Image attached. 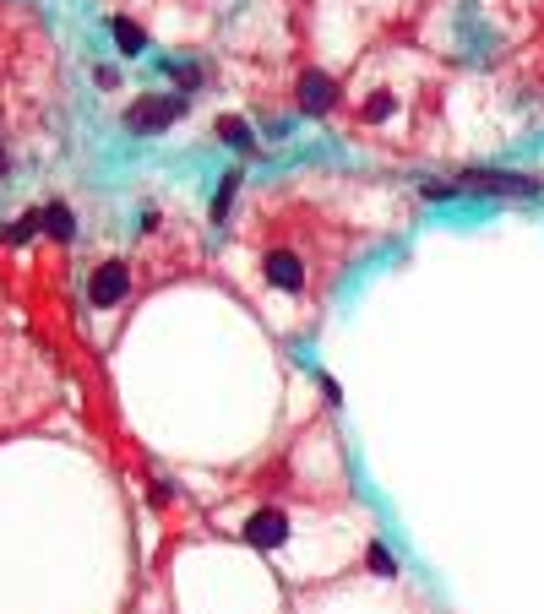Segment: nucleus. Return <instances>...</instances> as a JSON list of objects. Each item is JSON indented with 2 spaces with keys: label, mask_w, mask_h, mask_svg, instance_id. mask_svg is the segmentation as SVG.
<instances>
[{
  "label": "nucleus",
  "mask_w": 544,
  "mask_h": 614,
  "mask_svg": "<svg viewBox=\"0 0 544 614\" xmlns=\"http://www.w3.org/2000/svg\"><path fill=\"white\" fill-rule=\"evenodd\" d=\"M180 115H185V93H158V98L131 104L126 125H131V131H142V136H153V131H164V125H175Z\"/></svg>",
  "instance_id": "f257e3e1"
},
{
  "label": "nucleus",
  "mask_w": 544,
  "mask_h": 614,
  "mask_svg": "<svg viewBox=\"0 0 544 614\" xmlns=\"http://www.w3.org/2000/svg\"><path fill=\"white\" fill-rule=\"evenodd\" d=\"M262 278L272 288H283V294H300V288H305V256H300V250H289V245H272L262 256Z\"/></svg>",
  "instance_id": "f03ea898"
},
{
  "label": "nucleus",
  "mask_w": 544,
  "mask_h": 614,
  "mask_svg": "<svg viewBox=\"0 0 544 614\" xmlns=\"http://www.w3.org/2000/svg\"><path fill=\"white\" fill-rule=\"evenodd\" d=\"M457 191H490V196H539V180L528 174H496V169H468Z\"/></svg>",
  "instance_id": "7ed1b4c3"
},
{
  "label": "nucleus",
  "mask_w": 544,
  "mask_h": 614,
  "mask_svg": "<svg viewBox=\"0 0 544 614\" xmlns=\"http://www.w3.org/2000/svg\"><path fill=\"white\" fill-rule=\"evenodd\" d=\"M88 294H93V305L98 310H109V305H120V299L131 294V267L126 261H104V267L93 272V283H88Z\"/></svg>",
  "instance_id": "20e7f679"
},
{
  "label": "nucleus",
  "mask_w": 544,
  "mask_h": 614,
  "mask_svg": "<svg viewBox=\"0 0 544 614\" xmlns=\"http://www.w3.org/2000/svg\"><path fill=\"white\" fill-rule=\"evenodd\" d=\"M338 82L327 77V71H305L300 77V109L305 115H332V109H338Z\"/></svg>",
  "instance_id": "39448f33"
},
{
  "label": "nucleus",
  "mask_w": 544,
  "mask_h": 614,
  "mask_svg": "<svg viewBox=\"0 0 544 614\" xmlns=\"http://www.w3.org/2000/svg\"><path fill=\"white\" fill-rule=\"evenodd\" d=\"M245 538H251L256 549H278V544H289V517L283 511H256L251 522H245Z\"/></svg>",
  "instance_id": "423d86ee"
},
{
  "label": "nucleus",
  "mask_w": 544,
  "mask_h": 614,
  "mask_svg": "<svg viewBox=\"0 0 544 614\" xmlns=\"http://www.w3.org/2000/svg\"><path fill=\"white\" fill-rule=\"evenodd\" d=\"M234 196H240V169H229L224 180H218V191H213V223H229Z\"/></svg>",
  "instance_id": "0eeeda50"
},
{
  "label": "nucleus",
  "mask_w": 544,
  "mask_h": 614,
  "mask_svg": "<svg viewBox=\"0 0 544 614\" xmlns=\"http://www.w3.org/2000/svg\"><path fill=\"white\" fill-rule=\"evenodd\" d=\"M44 234H55V240H71V234H77V218H71L66 202H49L44 207Z\"/></svg>",
  "instance_id": "6e6552de"
},
{
  "label": "nucleus",
  "mask_w": 544,
  "mask_h": 614,
  "mask_svg": "<svg viewBox=\"0 0 544 614\" xmlns=\"http://www.w3.org/2000/svg\"><path fill=\"white\" fill-rule=\"evenodd\" d=\"M218 136H224L229 147H240V153H256V136H251V125H245V120H234V115H224V120H218Z\"/></svg>",
  "instance_id": "1a4fd4ad"
},
{
  "label": "nucleus",
  "mask_w": 544,
  "mask_h": 614,
  "mask_svg": "<svg viewBox=\"0 0 544 614\" xmlns=\"http://www.w3.org/2000/svg\"><path fill=\"white\" fill-rule=\"evenodd\" d=\"M115 44L126 49V55H142V28H136V22H126V17H115Z\"/></svg>",
  "instance_id": "9d476101"
},
{
  "label": "nucleus",
  "mask_w": 544,
  "mask_h": 614,
  "mask_svg": "<svg viewBox=\"0 0 544 614\" xmlns=\"http://www.w3.org/2000/svg\"><path fill=\"white\" fill-rule=\"evenodd\" d=\"M365 555H370V571H376V576H398V571H392V555H387L381 544H370Z\"/></svg>",
  "instance_id": "9b49d317"
}]
</instances>
